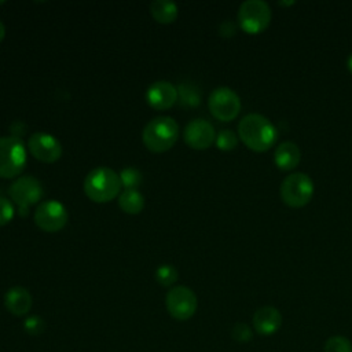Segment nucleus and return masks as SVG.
<instances>
[{"mask_svg":"<svg viewBox=\"0 0 352 352\" xmlns=\"http://www.w3.org/2000/svg\"><path fill=\"white\" fill-rule=\"evenodd\" d=\"M177 95H179L177 100H180L183 106L195 107L199 103V92L195 87L190 84H180L177 87Z\"/></svg>","mask_w":352,"mask_h":352,"instance_id":"6ab92c4d","label":"nucleus"},{"mask_svg":"<svg viewBox=\"0 0 352 352\" xmlns=\"http://www.w3.org/2000/svg\"><path fill=\"white\" fill-rule=\"evenodd\" d=\"M28 161L26 146L15 136L0 138V177L12 179L21 175Z\"/></svg>","mask_w":352,"mask_h":352,"instance_id":"20e7f679","label":"nucleus"},{"mask_svg":"<svg viewBox=\"0 0 352 352\" xmlns=\"http://www.w3.org/2000/svg\"><path fill=\"white\" fill-rule=\"evenodd\" d=\"M214 143H216V146H217L220 150L228 151V150H232V148L236 147V144H238V138H236V135H235L231 129H221V131L216 135Z\"/></svg>","mask_w":352,"mask_h":352,"instance_id":"5701e85b","label":"nucleus"},{"mask_svg":"<svg viewBox=\"0 0 352 352\" xmlns=\"http://www.w3.org/2000/svg\"><path fill=\"white\" fill-rule=\"evenodd\" d=\"M8 195L12 202L18 205V209H29V206L37 204L43 198L44 188L38 179L26 175L14 180L8 188Z\"/></svg>","mask_w":352,"mask_h":352,"instance_id":"1a4fd4ad","label":"nucleus"},{"mask_svg":"<svg viewBox=\"0 0 352 352\" xmlns=\"http://www.w3.org/2000/svg\"><path fill=\"white\" fill-rule=\"evenodd\" d=\"M165 305L172 318L176 320L190 319L198 307L195 293L187 286H173L166 293Z\"/></svg>","mask_w":352,"mask_h":352,"instance_id":"6e6552de","label":"nucleus"},{"mask_svg":"<svg viewBox=\"0 0 352 352\" xmlns=\"http://www.w3.org/2000/svg\"><path fill=\"white\" fill-rule=\"evenodd\" d=\"M314 195V182L302 172H294L286 176L280 184V198L292 208L307 205Z\"/></svg>","mask_w":352,"mask_h":352,"instance_id":"39448f33","label":"nucleus"},{"mask_svg":"<svg viewBox=\"0 0 352 352\" xmlns=\"http://www.w3.org/2000/svg\"><path fill=\"white\" fill-rule=\"evenodd\" d=\"M346 65H348V69L352 72V54L348 56V60H346Z\"/></svg>","mask_w":352,"mask_h":352,"instance_id":"c85d7f7f","label":"nucleus"},{"mask_svg":"<svg viewBox=\"0 0 352 352\" xmlns=\"http://www.w3.org/2000/svg\"><path fill=\"white\" fill-rule=\"evenodd\" d=\"M15 214L14 205L10 199L0 197V227L8 224Z\"/></svg>","mask_w":352,"mask_h":352,"instance_id":"393cba45","label":"nucleus"},{"mask_svg":"<svg viewBox=\"0 0 352 352\" xmlns=\"http://www.w3.org/2000/svg\"><path fill=\"white\" fill-rule=\"evenodd\" d=\"M32 296L22 286H12L4 294V307L14 316H25L32 308Z\"/></svg>","mask_w":352,"mask_h":352,"instance_id":"2eb2a0df","label":"nucleus"},{"mask_svg":"<svg viewBox=\"0 0 352 352\" xmlns=\"http://www.w3.org/2000/svg\"><path fill=\"white\" fill-rule=\"evenodd\" d=\"M3 3H4V1H0V4H3Z\"/></svg>","mask_w":352,"mask_h":352,"instance_id":"c756f323","label":"nucleus"},{"mask_svg":"<svg viewBox=\"0 0 352 352\" xmlns=\"http://www.w3.org/2000/svg\"><path fill=\"white\" fill-rule=\"evenodd\" d=\"M238 133L241 140L254 151H265L276 140V128L258 113L246 114L238 124Z\"/></svg>","mask_w":352,"mask_h":352,"instance_id":"f257e3e1","label":"nucleus"},{"mask_svg":"<svg viewBox=\"0 0 352 352\" xmlns=\"http://www.w3.org/2000/svg\"><path fill=\"white\" fill-rule=\"evenodd\" d=\"M150 12L153 18L162 25L173 23L177 18V6L169 0H154L150 4Z\"/></svg>","mask_w":352,"mask_h":352,"instance_id":"f3484780","label":"nucleus"},{"mask_svg":"<svg viewBox=\"0 0 352 352\" xmlns=\"http://www.w3.org/2000/svg\"><path fill=\"white\" fill-rule=\"evenodd\" d=\"M208 106L212 116L219 121H231L239 114L241 99L231 88L217 87L210 92Z\"/></svg>","mask_w":352,"mask_h":352,"instance_id":"0eeeda50","label":"nucleus"},{"mask_svg":"<svg viewBox=\"0 0 352 352\" xmlns=\"http://www.w3.org/2000/svg\"><path fill=\"white\" fill-rule=\"evenodd\" d=\"M142 139L151 153H165L177 142L179 125L170 117H155L146 124Z\"/></svg>","mask_w":352,"mask_h":352,"instance_id":"7ed1b4c3","label":"nucleus"},{"mask_svg":"<svg viewBox=\"0 0 352 352\" xmlns=\"http://www.w3.org/2000/svg\"><path fill=\"white\" fill-rule=\"evenodd\" d=\"M271 8L263 0H246L239 6L238 22L242 30L250 34L263 32L271 22Z\"/></svg>","mask_w":352,"mask_h":352,"instance_id":"423d86ee","label":"nucleus"},{"mask_svg":"<svg viewBox=\"0 0 352 352\" xmlns=\"http://www.w3.org/2000/svg\"><path fill=\"white\" fill-rule=\"evenodd\" d=\"M118 205L128 214H138L144 208V197L138 190H124L118 197Z\"/></svg>","mask_w":352,"mask_h":352,"instance_id":"a211bd4d","label":"nucleus"},{"mask_svg":"<svg viewBox=\"0 0 352 352\" xmlns=\"http://www.w3.org/2000/svg\"><path fill=\"white\" fill-rule=\"evenodd\" d=\"M85 195L98 204L113 201L121 191L120 175L107 166H98L92 169L84 179Z\"/></svg>","mask_w":352,"mask_h":352,"instance_id":"f03ea898","label":"nucleus"},{"mask_svg":"<svg viewBox=\"0 0 352 352\" xmlns=\"http://www.w3.org/2000/svg\"><path fill=\"white\" fill-rule=\"evenodd\" d=\"M23 330L30 336H40L45 330V322L37 315L28 316L23 322Z\"/></svg>","mask_w":352,"mask_h":352,"instance_id":"b1692460","label":"nucleus"},{"mask_svg":"<svg viewBox=\"0 0 352 352\" xmlns=\"http://www.w3.org/2000/svg\"><path fill=\"white\" fill-rule=\"evenodd\" d=\"M183 139L188 147L195 150H205L214 143L216 132L209 121L204 118H195L186 125L183 131Z\"/></svg>","mask_w":352,"mask_h":352,"instance_id":"f8f14e48","label":"nucleus"},{"mask_svg":"<svg viewBox=\"0 0 352 352\" xmlns=\"http://www.w3.org/2000/svg\"><path fill=\"white\" fill-rule=\"evenodd\" d=\"M177 270L170 264H162L155 270V279L164 287L172 286L177 280Z\"/></svg>","mask_w":352,"mask_h":352,"instance_id":"aec40b11","label":"nucleus"},{"mask_svg":"<svg viewBox=\"0 0 352 352\" xmlns=\"http://www.w3.org/2000/svg\"><path fill=\"white\" fill-rule=\"evenodd\" d=\"M4 36H6V28H4L3 22L0 21V41L4 38Z\"/></svg>","mask_w":352,"mask_h":352,"instance_id":"cd10ccee","label":"nucleus"},{"mask_svg":"<svg viewBox=\"0 0 352 352\" xmlns=\"http://www.w3.org/2000/svg\"><path fill=\"white\" fill-rule=\"evenodd\" d=\"M177 98V87L169 81H155L146 91V100L154 110L170 109Z\"/></svg>","mask_w":352,"mask_h":352,"instance_id":"ddd939ff","label":"nucleus"},{"mask_svg":"<svg viewBox=\"0 0 352 352\" xmlns=\"http://www.w3.org/2000/svg\"><path fill=\"white\" fill-rule=\"evenodd\" d=\"M231 336L239 342H246L252 338V329L246 323H236L231 330Z\"/></svg>","mask_w":352,"mask_h":352,"instance_id":"a878e982","label":"nucleus"},{"mask_svg":"<svg viewBox=\"0 0 352 352\" xmlns=\"http://www.w3.org/2000/svg\"><path fill=\"white\" fill-rule=\"evenodd\" d=\"M142 179L143 177H142L140 170H138L135 168H125L120 173V180L125 190H136V187L140 186Z\"/></svg>","mask_w":352,"mask_h":352,"instance_id":"412c9836","label":"nucleus"},{"mask_svg":"<svg viewBox=\"0 0 352 352\" xmlns=\"http://www.w3.org/2000/svg\"><path fill=\"white\" fill-rule=\"evenodd\" d=\"M69 214L63 204L55 199L41 202L34 210L36 226L45 232H58L67 223Z\"/></svg>","mask_w":352,"mask_h":352,"instance_id":"9d476101","label":"nucleus"},{"mask_svg":"<svg viewBox=\"0 0 352 352\" xmlns=\"http://www.w3.org/2000/svg\"><path fill=\"white\" fill-rule=\"evenodd\" d=\"M220 33H221L223 36H232V34L235 33V26H234V23L230 22V21L223 22L221 26H220Z\"/></svg>","mask_w":352,"mask_h":352,"instance_id":"bb28decb","label":"nucleus"},{"mask_svg":"<svg viewBox=\"0 0 352 352\" xmlns=\"http://www.w3.org/2000/svg\"><path fill=\"white\" fill-rule=\"evenodd\" d=\"M28 148L36 160L44 164L56 162L63 153L60 142L47 132L32 133L28 140Z\"/></svg>","mask_w":352,"mask_h":352,"instance_id":"9b49d317","label":"nucleus"},{"mask_svg":"<svg viewBox=\"0 0 352 352\" xmlns=\"http://www.w3.org/2000/svg\"><path fill=\"white\" fill-rule=\"evenodd\" d=\"M324 352H352V344L344 336H333L326 341Z\"/></svg>","mask_w":352,"mask_h":352,"instance_id":"4be33fe9","label":"nucleus"},{"mask_svg":"<svg viewBox=\"0 0 352 352\" xmlns=\"http://www.w3.org/2000/svg\"><path fill=\"white\" fill-rule=\"evenodd\" d=\"M274 161L278 168L283 170H290L297 166L300 162V148L294 142H283L278 144L275 154H274Z\"/></svg>","mask_w":352,"mask_h":352,"instance_id":"dca6fc26","label":"nucleus"},{"mask_svg":"<svg viewBox=\"0 0 352 352\" xmlns=\"http://www.w3.org/2000/svg\"><path fill=\"white\" fill-rule=\"evenodd\" d=\"M282 324L280 312L271 305L258 308L253 315V327L261 336H271L279 330Z\"/></svg>","mask_w":352,"mask_h":352,"instance_id":"4468645a","label":"nucleus"}]
</instances>
